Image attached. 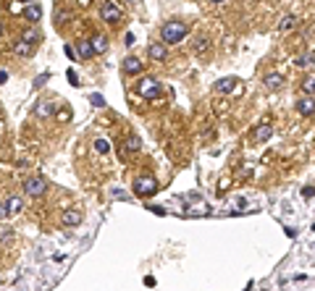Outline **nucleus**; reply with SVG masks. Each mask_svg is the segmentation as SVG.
I'll list each match as a JSON object with an SVG mask.
<instances>
[{
	"instance_id": "obj_20",
	"label": "nucleus",
	"mask_w": 315,
	"mask_h": 291,
	"mask_svg": "<svg viewBox=\"0 0 315 291\" xmlns=\"http://www.w3.org/2000/svg\"><path fill=\"white\" fill-rule=\"evenodd\" d=\"M313 61H315V53H313V50H307V53H299L297 58H294V66L305 68V66H310Z\"/></svg>"
},
{
	"instance_id": "obj_16",
	"label": "nucleus",
	"mask_w": 315,
	"mask_h": 291,
	"mask_svg": "<svg viewBox=\"0 0 315 291\" xmlns=\"http://www.w3.org/2000/svg\"><path fill=\"white\" fill-rule=\"evenodd\" d=\"M76 53H79L82 58H84V61H89V58L95 55L92 42H89V40H79V42H76Z\"/></svg>"
},
{
	"instance_id": "obj_30",
	"label": "nucleus",
	"mask_w": 315,
	"mask_h": 291,
	"mask_svg": "<svg viewBox=\"0 0 315 291\" xmlns=\"http://www.w3.org/2000/svg\"><path fill=\"white\" fill-rule=\"evenodd\" d=\"M68 81H71L74 84V87H76V84H79V76H76V71L71 68V71H68Z\"/></svg>"
},
{
	"instance_id": "obj_31",
	"label": "nucleus",
	"mask_w": 315,
	"mask_h": 291,
	"mask_svg": "<svg viewBox=\"0 0 315 291\" xmlns=\"http://www.w3.org/2000/svg\"><path fill=\"white\" fill-rule=\"evenodd\" d=\"M66 55L71 58V61H76V50L71 48V45H66Z\"/></svg>"
},
{
	"instance_id": "obj_18",
	"label": "nucleus",
	"mask_w": 315,
	"mask_h": 291,
	"mask_svg": "<svg viewBox=\"0 0 315 291\" xmlns=\"http://www.w3.org/2000/svg\"><path fill=\"white\" fill-rule=\"evenodd\" d=\"M24 16H27L32 24H37V21H40V18H42V5H40V3H32L29 8H27V14H24Z\"/></svg>"
},
{
	"instance_id": "obj_5",
	"label": "nucleus",
	"mask_w": 315,
	"mask_h": 291,
	"mask_svg": "<svg viewBox=\"0 0 315 291\" xmlns=\"http://www.w3.org/2000/svg\"><path fill=\"white\" fill-rule=\"evenodd\" d=\"M45 192H48V181L42 176H32L24 181V194H29V197H42Z\"/></svg>"
},
{
	"instance_id": "obj_24",
	"label": "nucleus",
	"mask_w": 315,
	"mask_h": 291,
	"mask_svg": "<svg viewBox=\"0 0 315 291\" xmlns=\"http://www.w3.org/2000/svg\"><path fill=\"white\" fill-rule=\"evenodd\" d=\"M48 79H50V74H48V71H45V74H40L34 81H32V89H42L45 84H48Z\"/></svg>"
},
{
	"instance_id": "obj_25",
	"label": "nucleus",
	"mask_w": 315,
	"mask_h": 291,
	"mask_svg": "<svg viewBox=\"0 0 315 291\" xmlns=\"http://www.w3.org/2000/svg\"><path fill=\"white\" fill-rule=\"evenodd\" d=\"M95 147H98L100 155H108V152H111V145H108L105 139H98V142H95Z\"/></svg>"
},
{
	"instance_id": "obj_14",
	"label": "nucleus",
	"mask_w": 315,
	"mask_h": 291,
	"mask_svg": "<svg viewBox=\"0 0 315 291\" xmlns=\"http://www.w3.org/2000/svg\"><path fill=\"white\" fill-rule=\"evenodd\" d=\"M32 53H34V45L24 42V40H16L14 42V55L18 58H32Z\"/></svg>"
},
{
	"instance_id": "obj_32",
	"label": "nucleus",
	"mask_w": 315,
	"mask_h": 291,
	"mask_svg": "<svg viewBox=\"0 0 315 291\" xmlns=\"http://www.w3.org/2000/svg\"><path fill=\"white\" fill-rule=\"evenodd\" d=\"M124 45H126V48H132V45H134V34H132V32L124 37Z\"/></svg>"
},
{
	"instance_id": "obj_9",
	"label": "nucleus",
	"mask_w": 315,
	"mask_h": 291,
	"mask_svg": "<svg viewBox=\"0 0 315 291\" xmlns=\"http://www.w3.org/2000/svg\"><path fill=\"white\" fill-rule=\"evenodd\" d=\"M61 223L66 226V228H74V226H79V223H82V210L66 208V210L61 212Z\"/></svg>"
},
{
	"instance_id": "obj_4",
	"label": "nucleus",
	"mask_w": 315,
	"mask_h": 291,
	"mask_svg": "<svg viewBox=\"0 0 315 291\" xmlns=\"http://www.w3.org/2000/svg\"><path fill=\"white\" fill-rule=\"evenodd\" d=\"M121 16H124V11L118 8L116 3H111V0H105V3H100V18L108 24H118Z\"/></svg>"
},
{
	"instance_id": "obj_23",
	"label": "nucleus",
	"mask_w": 315,
	"mask_h": 291,
	"mask_svg": "<svg viewBox=\"0 0 315 291\" xmlns=\"http://www.w3.org/2000/svg\"><path fill=\"white\" fill-rule=\"evenodd\" d=\"M124 152L126 155H134V152H139V139L137 137H129L124 142Z\"/></svg>"
},
{
	"instance_id": "obj_19",
	"label": "nucleus",
	"mask_w": 315,
	"mask_h": 291,
	"mask_svg": "<svg viewBox=\"0 0 315 291\" xmlns=\"http://www.w3.org/2000/svg\"><path fill=\"white\" fill-rule=\"evenodd\" d=\"M294 27H297V16H294V14H286L279 21V32H292Z\"/></svg>"
},
{
	"instance_id": "obj_28",
	"label": "nucleus",
	"mask_w": 315,
	"mask_h": 291,
	"mask_svg": "<svg viewBox=\"0 0 315 291\" xmlns=\"http://www.w3.org/2000/svg\"><path fill=\"white\" fill-rule=\"evenodd\" d=\"M68 18H71V16H68V11H58V16H55V21H58V24H66V21H68Z\"/></svg>"
},
{
	"instance_id": "obj_15",
	"label": "nucleus",
	"mask_w": 315,
	"mask_h": 291,
	"mask_svg": "<svg viewBox=\"0 0 315 291\" xmlns=\"http://www.w3.org/2000/svg\"><path fill=\"white\" fill-rule=\"evenodd\" d=\"M89 42H92V50H95V53H98V55L108 53V37H105V34H95Z\"/></svg>"
},
{
	"instance_id": "obj_8",
	"label": "nucleus",
	"mask_w": 315,
	"mask_h": 291,
	"mask_svg": "<svg viewBox=\"0 0 315 291\" xmlns=\"http://www.w3.org/2000/svg\"><path fill=\"white\" fill-rule=\"evenodd\" d=\"M284 74H279V71H273V74H265L263 76V87L271 89V92H279L281 87H284Z\"/></svg>"
},
{
	"instance_id": "obj_38",
	"label": "nucleus",
	"mask_w": 315,
	"mask_h": 291,
	"mask_svg": "<svg viewBox=\"0 0 315 291\" xmlns=\"http://www.w3.org/2000/svg\"><path fill=\"white\" fill-rule=\"evenodd\" d=\"M126 3H134V0H126Z\"/></svg>"
},
{
	"instance_id": "obj_21",
	"label": "nucleus",
	"mask_w": 315,
	"mask_h": 291,
	"mask_svg": "<svg viewBox=\"0 0 315 291\" xmlns=\"http://www.w3.org/2000/svg\"><path fill=\"white\" fill-rule=\"evenodd\" d=\"M302 92L305 95H315V74H310V76H305V79H302Z\"/></svg>"
},
{
	"instance_id": "obj_36",
	"label": "nucleus",
	"mask_w": 315,
	"mask_h": 291,
	"mask_svg": "<svg viewBox=\"0 0 315 291\" xmlns=\"http://www.w3.org/2000/svg\"><path fill=\"white\" fill-rule=\"evenodd\" d=\"M210 3H226V0H210Z\"/></svg>"
},
{
	"instance_id": "obj_17",
	"label": "nucleus",
	"mask_w": 315,
	"mask_h": 291,
	"mask_svg": "<svg viewBox=\"0 0 315 291\" xmlns=\"http://www.w3.org/2000/svg\"><path fill=\"white\" fill-rule=\"evenodd\" d=\"M5 208H8V215H18L21 212V208H24V202H21V197H8L5 199Z\"/></svg>"
},
{
	"instance_id": "obj_11",
	"label": "nucleus",
	"mask_w": 315,
	"mask_h": 291,
	"mask_svg": "<svg viewBox=\"0 0 315 291\" xmlns=\"http://www.w3.org/2000/svg\"><path fill=\"white\" fill-rule=\"evenodd\" d=\"M297 111H299L302 115H315V97L302 95L299 100H297Z\"/></svg>"
},
{
	"instance_id": "obj_6",
	"label": "nucleus",
	"mask_w": 315,
	"mask_h": 291,
	"mask_svg": "<svg viewBox=\"0 0 315 291\" xmlns=\"http://www.w3.org/2000/svg\"><path fill=\"white\" fill-rule=\"evenodd\" d=\"M53 113H55V102L50 100V97H42V100L34 102V115L37 118H50Z\"/></svg>"
},
{
	"instance_id": "obj_10",
	"label": "nucleus",
	"mask_w": 315,
	"mask_h": 291,
	"mask_svg": "<svg viewBox=\"0 0 315 291\" xmlns=\"http://www.w3.org/2000/svg\"><path fill=\"white\" fill-rule=\"evenodd\" d=\"M121 68H124V74H129V76H137V74H142V61L139 58H124V63H121Z\"/></svg>"
},
{
	"instance_id": "obj_33",
	"label": "nucleus",
	"mask_w": 315,
	"mask_h": 291,
	"mask_svg": "<svg viewBox=\"0 0 315 291\" xmlns=\"http://www.w3.org/2000/svg\"><path fill=\"white\" fill-rule=\"evenodd\" d=\"M315 189H302V197H313Z\"/></svg>"
},
{
	"instance_id": "obj_1",
	"label": "nucleus",
	"mask_w": 315,
	"mask_h": 291,
	"mask_svg": "<svg viewBox=\"0 0 315 291\" xmlns=\"http://www.w3.org/2000/svg\"><path fill=\"white\" fill-rule=\"evenodd\" d=\"M186 37V24L182 18H168V21L160 27V40L166 45H179Z\"/></svg>"
},
{
	"instance_id": "obj_2",
	"label": "nucleus",
	"mask_w": 315,
	"mask_h": 291,
	"mask_svg": "<svg viewBox=\"0 0 315 291\" xmlns=\"http://www.w3.org/2000/svg\"><path fill=\"white\" fill-rule=\"evenodd\" d=\"M160 92H163V84H160L155 76H142L137 81V95L145 97V100H158Z\"/></svg>"
},
{
	"instance_id": "obj_26",
	"label": "nucleus",
	"mask_w": 315,
	"mask_h": 291,
	"mask_svg": "<svg viewBox=\"0 0 315 291\" xmlns=\"http://www.w3.org/2000/svg\"><path fill=\"white\" fill-rule=\"evenodd\" d=\"M208 48H210V42L205 40V37H200V40L195 42V53H205V50H208Z\"/></svg>"
},
{
	"instance_id": "obj_35",
	"label": "nucleus",
	"mask_w": 315,
	"mask_h": 291,
	"mask_svg": "<svg viewBox=\"0 0 315 291\" xmlns=\"http://www.w3.org/2000/svg\"><path fill=\"white\" fill-rule=\"evenodd\" d=\"M21 3H29L32 5V3H37V0H21Z\"/></svg>"
},
{
	"instance_id": "obj_12",
	"label": "nucleus",
	"mask_w": 315,
	"mask_h": 291,
	"mask_svg": "<svg viewBox=\"0 0 315 291\" xmlns=\"http://www.w3.org/2000/svg\"><path fill=\"white\" fill-rule=\"evenodd\" d=\"M271 134H273V126H271V124H260V126H255L252 139L258 142V145H263V142H268V139H271Z\"/></svg>"
},
{
	"instance_id": "obj_34",
	"label": "nucleus",
	"mask_w": 315,
	"mask_h": 291,
	"mask_svg": "<svg viewBox=\"0 0 315 291\" xmlns=\"http://www.w3.org/2000/svg\"><path fill=\"white\" fill-rule=\"evenodd\" d=\"M5 79H8V74H5V71H0V84H3Z\"/></svg>"
},
{
	"instance_id": "obj_29",
	"label": "nucleus",
	"mask_w": 315,
	"mask_h": 291,
	"mask_svg": "<svg viewBox=\"0 0 315 291\" xmlns=\"http://www.w3.org/2000/svg\"><path fill=\"white\" fill-rule=\"evenodd\" d=\"M5 218H11L8 215V208H5V202H0V223H3Z\"/></svg>"
},
{
	"instance_id": "obj_3",
	"label": "nucleus",
	"mask_w": 315,
	"mask_h": 291,
	"mask_svg": "<svg viewBox=\"0 0 315 291\" xmlns=\"http://www.w3.org/2000/svg\"><path fill=\"white\" fill-rule=\"evenodd\" d=\"M158 192V178L155 176H137L134 178V194L137 197H152Z\"/></svg>"
},
{
	"instance_id": "obj_27",
	"label": "nucleus",
	"mask_w": 315,
	"mask_h": 291,
	"mask_svg": "<svg viewBox=\"0 0 315 291\" xmlns=\"http://www.w3.org/2000/svg\"><path fill=\"white\" fill-rule=\"evenodd\" d=\"M89 102H92L95 108H105V97H102V95H92V97H89Z\"/></svg>"
},
{
	"instance_id": "obj_22",
	"label": "nucleus",
	"mask_w": 315,
	"mask_h": 291,
	"mask_svg": "<svg viewBox=\"0 0 315 291\" xmlns=\"http://www.w3.org/2000/svg\"><path fill=\"white\" fill-rule=\"evenodd\" d=\"M21 40H24V42H29V45H37V42L42 40V34H40L37 29H27V32L21 34Z\"/></svg>"
},
{
	"instance_id": "obj_37",
	"label": "nucleus",
	"mask_w": 315,
	"mask_h": 291,
	"mask_svg": "<svg viewBox=\"0 0 315 291\" xmlns=\"http://www.w3.org/2000/svg\"><path fill=\"white\" fill-rule=\"evenodd\" d=\"M0 34H3V24H0Z\"/></svg>"
},
{
	"instance_id": "obj_13",
	"label": "nucleus",
	"mask_w": 315,
	"mask_h": 291,
	"mask_svg": "<svg viewBox=\"0 0 315 291\" xmlns=\"http://www.w3.org/2000/svg\"><path fill=\"white\" fill-rule=\"evenodd\" d=\"M234 89H236L234 76H223V79H218V84H216V92H221V95H229V92H234Z\"/></svg>"
},
{
	"instance_id": "obj_7",
	"label": "nucleus",
	"mask_w": 315,
	"mask_h": 291,
	"mask_svg": "<svg viewBox=\"0 0 315 291\" xmlns=\"http://www.w3.org/2000/svg\"><path fill=\"white\" fill-rule=\"evenodd\" d=\"M147 58L155 61V63L166 61V58H168V45H166V42H152L150 48H147Z\"/></svg>"
}]
</instances>
